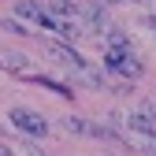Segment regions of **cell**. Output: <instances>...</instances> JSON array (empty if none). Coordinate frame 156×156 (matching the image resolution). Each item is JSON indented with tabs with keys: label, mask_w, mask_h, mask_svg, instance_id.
Returning <instances> with one entry per match:
<instances>
[{
	"label": "cell",
	"mask_w": 156,
	"mask_h": 156,
	"mask_svg": "<svg viewBox=\"0 0 156 156\" xmlns=\"http://www.w3.org/2000/svg\"><path fill=\"white\" fill-rule=\"evenodd\" d=\"M104 67L119 78V82H130V78H138V74L145 71V63L138 60V52H134V48H108Z\"/></svg>",
	"instance_id": "obj_1"
},
{
	"label": "cell",
	"mask_w": 156,
	"mask_h": 156,
	"mask_svg": "<svg viewBox=\"0 0 156 156\" xmlns=\"http://www.w3.org/2000/svg\"><path fill=\"white\" fill-rule=\"evenodd\" d=\"M115 138H119L123 145H130L134 152L156 156V130L152 126H134V123H126L123 130H115Z\"/></svg>",
	"instance_id": "obj_2"
},
{
	"label": "cell",
	"mask_w": 156,
	"mask_h": 156,
	"mask_svg": "<svg viewBox=\"0 0 156 156\" xmlns=\"http://www.w3.org/2000/svg\"><path fill=\"white\" fill-rule=\"evenodd\" d=\"M8 119H11L15 130H23L26 138H45V134H48V123H45L37 112H30V108H11Z\"/></svg>",
	"instance_id": "obj_3"
},
{
	"label": "cell",
	"mask_w": 156,
	"mask_h": 156,
	"mask_svg": "<svg viewBox=\"0 0 156 156\" xmlns=\"http://www.w3.org/2000/svg\"><path fill=\"white\" fill-rule=\"evenodd\" d=\"M48 56H52V60L60 63V67H67V71H74L78 63H82V56H78L67 41H52V45H48Z\"/></svg>",
	"instance_id": "obj_4"
},
{
	"label": "cell",
	"mask_w": 156,
	"mask_h": 156,
	"mask_svg": "<svg viewBox=\"0 0 156 156\" xmlns=\"http://www.w3.org/2000/svg\"><path fill=\"white\" fill-rule=\"evenodd\" d=\"M71 78H74V82H82V86H93V89H104V71H101V67H89L86 60H82V63H78V67L71 71Z\"/></svg>",
	"instance_id": "obj_5"
},
{
	"label": "cell",
	"mask_w": 156,
	"mask_h": 156,
	"mask_svg": "<svg viewBox=\"0 0 156 156\" xmlns=\"http://www.w3.org/2000/svg\"><path fill=\"white\" fill-rule=\"evenodd\" d=\"M0 156H45L30 138L26 141H11V138H0Z\"/></svg>",
	"instance_id": "obj_6"
},
{
	"label": "cell",
	"mask_w": 156,
	"mask_h": 156,
	"mask_svg": "<svg viewBox=\"0 0 156 156\" xmlns=\"http://www.w3.org/2000/svg\"><path fill=\"white\" fill-rule=\"evenodd\" d=\"M0 67H4V71H11V74H34L30 71V56L26 52H0Z\"/></svg>",
	"instance_id": "obj_7"
},
{
	"label": "cell",
	"mask_w": 156,
	"mask_h": 156,
	"mask_svg": "<svg viewBox=\"0 0 156 156\" xmlns=\"http://www.w3.org/2000/svg\"><path fill=\"white\" fill-rule=\"evenodd\" d=\"M126 123H134V126H156V101H141L138 115H130Z\"/></svg>",
	"instance_id": "obj_8"
},
{
	"label": "cell",
	"mask_w": 156,
	"mask_h": 156,
	"mask_svg": "<svg viewBox=\"0 0 156 156\" xmlns=\"http://www.w3.org/2000/svg\"><path fill=\"white\" fill-rule=\"evenodd\" d=\"M15 15L19 19H30V23H37V26H41V19H45L41 4H34V0H19V4H15Z\"/></svg>",
	"instance_id": "obj_9"
},
{
	"label": "cell",
	"mask_w": 156,
	"mask_h": 156,
	"mask_svg": "<svg viewBox=\"0 0 156 156\" xmlns=\"http://www.w3.org/2000/svg\"><path fill=\"white\" fill-rule=\"evenodd\" d=\"M30 82H37V86H45V89H52V93H63V97H74V89L71 86H63V82H56V78H45V74H26Z\"/></svg>",
	"instance_id": "obj_10"
},
{
	"label": "cell",
	"mask_w": 156,
	"mask_h": 156,
	"mask_svg": "<svg viewBox=\"0 0 156 156\" xmlns=\"http://www.w3.org/2000/svg\"><path fill=\"white\" fill-rule=\"evenodd\" d=\"M104 37H108V48H130V41H126V34H123V30H115V26H112V30H108Z\"/></svg>",
	"instance_id": "obj_11"
},
{
	"label": "cell",
	"mask_w": 156,
	"mask_h": 156,
	"mask_svg": "<svg viewBox=\"0 0 156 156\" xmlns=\"http://www.w3.org/2000/svg\"><path fill=\"white\" fill-rule=\"evenodd\" d=\"M63 126H67L71 134H89V123H86V119H78V115H67Z\"/></svg>",
	"instance_id": "obj_12"
},
{
	"label": "cell",
	"mask_w": 156,
	"mask_h": 156,
	"mask_svg": "<svg viewBox=\"0 0 156 156\" xmlns=\"http://www.w3.org/2000/svg\"><path fill=\"white\" fill-rule=\"evenodd\" d=\"M0 30H11V34H30L26 26H19L15 19H4V23H0Z\"/></svg>",
	"instance_id": "obj_13"
},
{
	"label": "cell",
	"mask_w": 156,
	"mask_h": 156,
	"mask_svg": "<svg viewBox=\"0 0 156 156\" xmlns=\"http://www.w3.org/2000/svg\"><path fill=\"white\" fill-rule=\"evenodd\" d=\"M141 23H145L149 30H156V19H149V15H145V19H141Z\"/></svg>",
	"instance_id": "obj_14"
},
{
	"label": "cell",
	"mask_w": 156,
	"mask_h": 156,
	"mask_svg": "<svg viewBox=\"0 0 156 156\" xmlns=\"http://www.w3.org/2000/svg\"><path fill=\"white\" fill-rule=\"evenodd\" d=\"M97 4H123V0H97Z\"/></svg>",
	"instance_id": "obj_15"
},
{
	"label": "cell",
	"mask_w": 156,
	"mask_h": 156,
	"mask_svg": "<svg viewBox=\"0 0 156 156\" xmlns=\"http://www.w3.org/2000/svg\"><path fill=\"white\" fill-rule=\"evenodd\" d=\"M0 138H4V134H0Z\"/></svg>",
	"instance_id": "obj_16"
}]
</instances>
